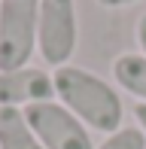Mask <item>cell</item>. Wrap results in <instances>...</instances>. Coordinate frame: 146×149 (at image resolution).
<instances>
[{"instance_id": "obj_1", "label": "cell", "mask_w": 146, "mask_h": 149, "mask_svg": "<svg viewBox=\"0 0 146 149\" xmlns=\"http://www.w3.org/2000/svg\"><path fill=\"white\" fill-rule=\"evenodd\" d=\"M52 82H55V100L67 107L88 131L113 134L122 128L125 104L110 79L91 73L88 67L64 64L52 70Z\"/></svg>"}, {"instance_id": "obj_2", "label": "cell", "mask_w": 146, "mask_h": 149, "mask_svg": "<svg viewBox=\"0 0 146 149\" xmlns=\"http://www.w3.org/2000/svg\"><path fill=\"white\" fill-rule=\"evenodd\" d=\"M40 0H0V70L28 67L37 52Z\"/></svg>"}, {"instance_id": "obj_3", "label": "cell", "mask_w": 146, "mask_h": 149, "mask_svg": "<svg viewBox=\"0 0 146 149\" xmlns=\"http://www.w3.org/2000/svg\"><path fill=\"white\" fill-rule=\"evenodd\" d=\"M79 43L76 0H40L37 24V52L52 70L70 64Z\"/></svg>"}, {"instance_id": "obj_4", "label": "cell", "mask_w": 146, "mask_h": 149, "mask_svg": "<svg viewBox=\"0 0 146 149\" xmlns=\"http://www.w3.org/2000/svg\"><path fill=\"white\" fill-rule=\"evenodd\" d=\"M24 116L40 137L43 149H95L91 131L58 100L34 104L24 110Z\"/></svg>"}, {"instance_id": "obj_5", "label": "cell", "mask_w": 146, "mask_h": 149, "mask_svg": "<svg viewBox=\"0 0 146 149\" xmlns=\"http://www.w3.org/2000/svg\"><path fill=\"white\" fill-rule=\"evenodd\" d=\"M43 100H55V82L49 70L31 64L15 70H0V107L28 110Z\"/></svg>"}, {"instance_id": "obj_6", "label": "cell", "mask_w": 146, "mask_h": 149, "mask_svg": "<svg viewBox=\"0 0 146 149\" xmlns=\"http://www.w3.org/2000/svg\"><path fill=\"white\" fill-rule=\"evenodd\" d=\"M110 73H113V82L122 91L137 97V104H146V55L143 52H122L113 61Z\"/></svg>"}, {"instance_id": "obj_7", "label": "cell", "mask_w": 146, "mask_h": 149, "mask_svg": "<svg viewBox=\"0 0 146 149\" xmlns=\"http://www.w3.org/2000/svg\"><path fill=\"white\" fill-rule=\"evenodd\" d=\"M0 149H43L24 110L0 107Z\"/></svg>"}, {"instance_id": "obj_8", "label": "cell", "mask_w": 146, "mask_h": 149, "mask_svg": "<svg viewBox=\"0 0 146 149\" xmlns=\"http://www.w3.org/2000/svg\"><path fill=\"white\" fill-rule=\"evenodd\" d=\"M95 149H146V137L137 125H122L119 131L104 134V140Z\"/></svg>"}, {"instance_id": "obj_9", "label": "cell", "mask_w": 146, "mask_h": 149, "mask_svg": "<svg viewBox=\"0 0 146 149\" xmlns=\"http://www.w3.org/2000/svg\"><path fill=\"white\" fill-rule=\"evenodd\" d=\"M134 37H137V46H140V52L146 55V12L140 18H137V28H134Z\"/></svg>"}, {"instance_id": "obj_10", "label": "cell", "mask_w": 146, "mask_h": 149, "mask_svg": "<svg viewBox=\"0 0 146 149\" xmlns=\"http://www.w3.org/2000/svg\"><path fill=\"white\" fill-rule=\"evenodd\" d=\"M131 116H134V125L140 128V131H143V137H146V104H134Z\"/></svg>"}, {"instance_id": "obj_11", "label": "cell", "mask_w": 146, "mask_h": 149, "mask_svg": "<svg viewBox=\"0 0 146 149\" xmlns=\"http://www.w3.org/2000/svg\"><path fill=\"white\" fill-rule=\"evenodd\" d=\"M137 0H97V6L104 9H125V6H134Z\"/></svg>"}]
</instances>
